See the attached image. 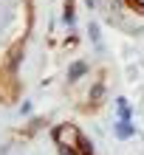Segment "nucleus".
I'll list each match as a JSON object with an SVG mask.
<instances>
[{
	"label": "nucleus",
	"instance_id": "2",
	"mask_svg": "<svg viewBox=\"0 0 144 155\" xmlns=\"http://www.w3.org/2000/svg\"><path fill=\"white\" fill-rule=\"evenodd\" d=\"M113 135H116L119 141H127V138H133V135H136V127H133L130 118H116V124H113Z\"/></svg>",
	"mask_w": 144,
	"mask_h": 155
},
{
	"label": "nucleus",
	"instance_id": "3",
	"mask_svg": "<svg viewBox=\"0 0 144 155\" xmlns=\"http://www.w3.org/2000/svg\"><path fill=\"white\" fill-rule=\"evenodd\" d=\"M82 74H88V62H85V59H79V62H74V65L68 68V79H71V82H76Z\"/></svg>",
	"mask_w": 144,
	"mask_h": 155
},
{
	"label": "nucleus",
	"instance_id": "4",
	"mask_svg": "<svg viewBox=\"0 0 144 155\" xmlns=\"http://www.w3.org/2000/svg\"><path fill=\"white\" fill-rule=\"evenodd\" d=\"M91 40H93V42L99 45V25H96V23L91 25Z\"/></svg>",
	"mask_w": 144,
	"mask_h": 155
},
{
	"label": "nucleus",
	"instance_id": "1",
	"mask_svg": "<svg viewBox=\"0 0 144 155\" xmlns=\"http://www.w3.org/2000/svg\"><path fill=\"white\" fill-rule=\"evenodd\" d=\"M54 141L62 147V152H79V155H91V144H85L82 133L76 130V124H59L54 130Z\"/></svg>",
	"mask_w": 144,
	"mask_h": 155
},
{
	"label": "nucleus",
	"instance_id": "5",
	"mask_svg": "<svg viewBox=\"0 0 144 155\" xmlns=\"http://www.w3.org/2000/svg\"><path fill=\"white\" fill-rule=\"evenodd\" d=\"M91 99H93V102H96V99H102V85H96V87L91 90Z\"/></svg>",
	"mask_w": 144,
	"mask_h": 155
}]
</instances>
